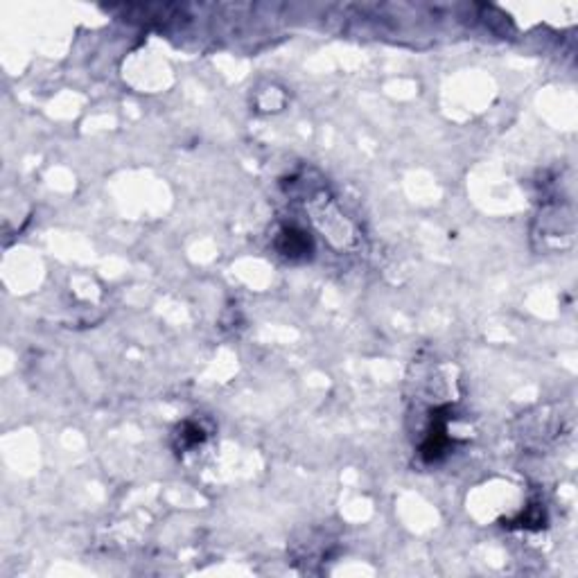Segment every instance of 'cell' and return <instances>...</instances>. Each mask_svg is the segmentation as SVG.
<instances>
[{"mask_svg": "<svg viewBox=\"0 0 578 578\" xmlns=\"http://www.w3.org/2000/svg\"><path fill=\"white\" fill-rule=\"evenodd\" d=\"M283 240L285 244H280V251L289 258H296V256H305L310 251V240H308V235L305 233H300V231H294V228H289L283 233Z\"/></svg>", "mask_w": 578, "mask_h": 578, "instance_id": "1", "label": "cell"}]
</instances>
